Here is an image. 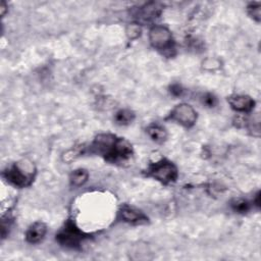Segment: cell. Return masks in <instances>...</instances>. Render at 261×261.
Masks as SVG:
<instances>
[{
    "label": "cell",
    "instance_id": "1",
    "mask_svg": "<svg viewBox=\"0 0 261 261\" xmlns=\"http://www.w3.org/2000/svg\"><path fill=\"white\" fill-rule=\"evenodd\" d=\"M90 152L98 154L113 164L128 161L133 155L132 145L123 138L112 134H101L90 146Z\"/></svg>",
    "mask_w": 261,
    "mask_h": 261
},
{
    "label": "cell",
    "instance_id": "5",
    "mask_svg": "<svg viewBox=\"0 0 261 261\" xmlns=\"http://www.w3.org/2000/svg\"><path fill=\"white\" fill-rule=\"evenodd\" d=\"M87 238L88 236L80 231L72 221H68L65 227L57 234V241L61 245L72 249L79 248Z\"/></svg>",
    "mask_w": 261,
    "mask_h": 261
},
{
    "label": "cell",
    "instance_id": "3",
    "mask_svg": "<svg viewBox=\"0 0 261 261\" xmlns=\"http://www.w3.org/2000/svg\"><path fill=\"white\" fill-rule=\"evenodd\" d=\"M149 40L153 48L164 56L172 57L175 50L174 39L171 31L164 26H154L149 32Z\"/></svg>",
    "mask_w": 261,
    "mask_h": 261
},
{
    "label": "cell",
    "instance_id": "6",
    "mask_svg": "<svg viewBox=\"0 0 261 261\" xmlns=\"http://www.w3.org/2000/svg\"><path fill=\"white\" fill-rule=\"evenodd\" d=\"M169 119L185 128H191L197 121V113L189 104L182 103L172 111Z\"/></svg>",
    "mask_w": 261,
    "mask_h": 261
},
{
    "label": "cell",
    "instance_id": "12",
    "mask_svg": "<svg viewBox=\"0 0 261 261\" xmlns=\"http://www.w3.org/2000/svg\"><path fill=\"white\" fill-rule=\"evenodd\" d=\"M88 178H89L88 172L86 170L79 169L74 171L71 174L70 182H71V185L74 187H81L88 181Z\"/></svg>",
    "mask_w": 261,
    "mask_h": 261
},
{
    "label": "cell",
    "instance_id": "7",
    "mask_svg": "<svg viewBox=\"0 0 261 261\" xmlns=\"http://www.w3.org/2000/svg\"><path fill=\"white\" fill-rule=\"evenodd\" d=\"M232 109L238 113H250L254 109V100L246 95H233L228 98Z\"/></svg>",
    "mask_w": 261,
    "mask_h": 261
},
{
    "label": "cell",
    "instance_id": "13",
    "mask_svg": "<svg viewBox=\"0 0 261 261\" xmlns=\"http://www.w3.org/2000/svg\"><path fill=\"white\" fill-rule=\"evenodd\" d=\"M134 119H135L134 113L129 110H122V111L118 112L115 117L116 123L121 126H127V125L131 124L134 121Z\"/></svg>",
    "mask_w": 261,
    "mask_h": 261
},
{
    "label": "cell",
    "instance_id": "16",
    "mask_svg": "<svg viewBox=\"0 0 261 261\" xmlns=\"http://www.w3.org/2000/svg\"><path fill=\"white\" fill-rule=\"evenodd\" d=\"M220 66H221L220 62L218 60H215V59H207L203 63V68H205L206 70H211V71L219 69Z\"/></svg>",
    "mask_w": 261,
    "mask_h": 261
},
{
    "label": "cell",
    "instance_id": "8",
    "mask_svg": "<svg viewBox=\"0 0 261 261\" xmlns=\"http://www.w3.org/2000/svg\"><path fill=\"white\" fill-rule=\"evenodd\" d=\"M121 218L124 222L129 223V224H133V225H142V224H146L148 219L147 217L141 213L140 211L136 210L134 207H130V206H124L121 212H120Z\"/></svg>",
    "mask_w": 261,
    "mask_h": 261
},
{
    "label": "cell",
    "instance_id": "20",
    "mask_svg": "<svg viewBox=\"0 0 261 261\" xmlns=\"http://www.w3.org/2000/svg\"><path fill=\"white\" fill-rule=\"evenodd\" d=\"M6 10H7V6H6L5 3H3V4H2V14H3V16H5Z\"/></svg>",
    "mask_w": 261,
    "mask_h": 261
},
{
    "label": "cell",
    "instance_id": "11",
    "mask_svg": "<svg viewBox=\"0 0 261 261\" xmlns=\"http://www.w3.org/2000/svg\"><path fill=\"white\" fill-rule=\"evenodd\" d=\"M147 133L150 136V138L156 143H164L168 137V133L166 129L158 124L150 125L147 128Z\"/></svg>",
    "mask_w": 261,
    "mask_h": 261
},
{
    "label": "cell",
    "instance_id": "18",
    "mask_svg": "<svg viewBox=\"0 0 261 261\" xmlns=\"http://www.w3.org/2000/svg\"><path fill=\"white\" fill-rule=\"evenodd\" d=\"M203 103L208 108H215L217 104V98L212 94H207L203 99Z\"/></svg>",
    "mask_w": 261,
    "mask_h": 261
},
{
    "label": "cell",
    "instance_id": "17",
    "mask_svg": "<svg viewBox=\"0 0 261 261\" xmlns=\"http://www.w3.org/2000/svg\"><path fill=\"white\" fill-rule=\"evenodd\" d=\"M140 32H141L140 27H139V25H136V24L129 26L128 30H127V34H128L129 38H131V39L137 38L140 35Z\"/></svg>",
    "mask_w": 261,
    "mask_h": 261
},
{
    "label": "cell",
    "instance_id": "14",
    "mask_svg": "<svg viewBox=\"0 0 261 261\" xmlns=\"http://www.w3.org/2000/svg\"><path fill=\"white\" fill-rule=\"evenodd\" d=\"M232 206H233V210L237 213H240V214H244V213H247L249 211V203L245 200H242V199H238V200H235L233 201L232 203Z\"/></svg>",
    "mask_w": 261,
    "mask_h": 261
},
{
    "label": "cell",
    "instance_id": "2",
    "mask_svg": "<svg viewBox=\"0 0 261 261\" xmlns=\"http://www.w3.org/2000/svg\"><path fill=\"white\" fill-rule=\"evenodd\" d=\"M35 168L33 164L23 162L15 164L4 172V178L17 188L29 187L34 181Z\"/></svg>",
    "mask_w": 261,
    "mask_h": 261
},
{
    "label": "cell",
    "instance_id": "4",
    "mask_svg": "<svg viewBox=\"0 0 261 261\" xmlns=\"http://www.w3.org/2000/svg\"><path fill=\"white\" fill-rule=\"evenodd\" d=\"M147 176L165 185H169L177 181L178 170L173 163L167 160H162L149 166L147 169Z\"/></svg>",
    "mask_w": 261,
    "mask_h": 261
},
{
    "label": "cell",
    "instance_id": "15",
    "mask_svg": "<svg viewBox=\"0 0 261 261\" xmlns=\"http://www.w3.org/2000/svg\"><path fill=\"white\" fill-rule=\"evenodd\" d=\"M248 14L251 18H253L255 21L260 22V16H261V9L259 4H251L248 7Z\"/></svg>",
    "mask_w": 261,
    "mask_h": 261
},
{
    "label": "cell",
    "instance_id": "19",
    "mask_svg": "<svg viewBox=\"0 0 261 261\" xmlns=\"http://www.w3.org/2000/svg\"><path fill=\"white\" fill-rule=\"evenodd\" d=\"M183 92H184V90H183V88H182V86L181 85H179V84H175V85H173L172 87H171V93L174 95V96H181L182 94H183Z\"/></svg>",
    "mask_w": 261,
    "mask_h": 261
},
{
    "label": "cell",
    "instance_id": "9",
    "mask_svg": "<svg viewBox=\"0 0 261 261\" xmlns=\"http://www.w3.org/2000/svg\"><path fill=\"white\" fill-rule=\"evenodd\" d=\"M162 11L163 7L161 4L150 3L139 9L135 16L138 18V20H141L143 22H149L159 18V16L162 14Z\"/></svg>",
    "mask_w": 261,
    "mask_h": 261
},
{
    "label": "cell",
    "instance_id": "10",
    "mask_svg": "<svg viewBox=\"0 0 261 261\" xmlns=\"http://www.w3.org/2000/svg\"><path fill=\"white\" fill-rule=\"evenodd\" d=\"M47 233V227L43 223H35L32 225L27 233H26V240L30 244H38L40 243Z\"/></svg>",
    "mask_w": 261,
    "mask_h": 261
}]
</instances>
